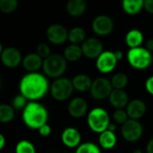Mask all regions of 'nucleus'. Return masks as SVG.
I'll list each match as a JSON object with an SVG mask.
<instances>
[{"label":"nucleus","instance_id":"20","mask_svg":"<svg viewBox=\"0 0 153 153\" xmlns=\"http://www.w3.org/2000/svg\"><path fill=\"white\" fill-rule=\"evenodd\" d=\"M72 82L74 90L80 92H86L90 91L93 81L89 75L85 74H78L75 76H74Z\"/></svg>","mask_w":153,"mask_h":153},{"label":"nucleus","instance_id":"17","mask_svg":"<svg viewBox=\"0 0 153 153\" xmlns=\"http://www.w3.org/2000/svg\"><path fill=\"white\" fill-rule=\"evenodd\" d=\"M108 101L115 109H126L130 100L129 96L125 90L113 89L108 98Z\"/></svg>","mask_w":153,"mask_h":153},{"label":"nucleus","instance_id":"40","mask_svg":"<svg viewBox=\"0 0 153 153\" xmlns=\"http://www.w3.org/2000/svg\"><path fill=\"white\" fill-rule=\"evenodd\" d=\"M5 137L4 134H0V150H3L4 148V145H5Z\"/></svg>","mask_w":153,"mask_h":153},{"label":"nucleus","instance_id":"18","mask_svg":"<svg viewBox=\"0 0 153 153\" xmlns=\"http://www.w3.org/2000/svg\"><path fill=\"white\" fill-rule=\"evenodd\" d=\"M43 59L36 53H29L22 59V66L28 73H36L43 65Z\"/></svg>","mask_w":153,"mask_h":153},{"label":"nucleus","instance_id":"33","mask_svg":"<svg viewBox=\"0 0 153 153\" xmlns=\"http://www.w3.org/2000/svg\"><path fill=\"white\" fill-rule=\"evenodd\" d=\"M36 53L44 60L46 58H48L49 56L52 55L51 53V49L50 47L47 44V43H40L38 45L37 49H36Z\"/></svg>","mask_w":153,"mask_h":153},{"label":"nucleus","instance_id":"28","mask_svg":"<svg viewBox=\"0 0 153 153\" xmlns=\"http://www.w3.org/2000/svg\"><path fill=\"white\" fill-rule=\"evenodd\" d=\"M14 153H37V151L30 141L21 140L15 145Z\"/></svg>","mask_w":153,"mask_h":153},{"label":"nucleus","instance_id":"13","mask_svg":"<svg viewBox=\"0 0 153 153\" xmlns=\"http://www.w3.org/2000/svg\"><path fill=\"white\" fill-rule=\"evenodd\" d=\"M2 64L8 68H15L22 63L23 56L21 51L14 47L4 48L0 53Z\"/></svg>","mask_w":153,"mask_h":153},{"label":"nucleus","instance_id":"43","mask_svg":"<svg viewBox=\"0 0 153 153\" xmlns=\"http://www.w3.org/2000/svg\"><path fill=\"white\" fill-rule=\"evenodd\" d=\"M152 56H153V53H152Z\"/></svg>","mask_w":153,"mask_h":153},{"label":"nucleus","instance_id":"35","mask_svg":"<svg viewBox=\"0 0 153 153\" xmlns=\"http://www.w3.org/2000/svg\"><path fill=\"white\" fill-rule=\"evenodd\" d=\"M145 90L150 95L153 96V75L147 78L145 82Z\"/></svg>","mask_w":153,"mask_h":153},{"label":"nucleus","instance_id":"11","mask_svg":"<svg viewBox=\"0 0 153 153\" xmlns=\"http://www.w3.org/2000/svg\"><path fill=\"white\" fill-rule=\"evenodd\" d=\"M67 29L60 23H53L49 25L46 30V37L53 45H63L68 40Z\"/></svg>","mask_w":153,"mask_h":153},{"label":"nucleus","instance_id":"16","mask_svg":"<svg viewBox=\"0 0 153 153\" xmlns=\"http://www.w3.org/2000/svg\"><path fill=\"white\" fill-rule=\"evenodd\" d=\"M147 106L143 100L141 99H134L129 101L126 108V111L128 115L129 119L139 120L146 113Z\"/></svg>","mask_w":153,"mask_h":153},{"label":"nucleus","instance_id":"22","mask_svg":"<svg viewBox=\"0 0 153 153\" xmlns=\"http://www.w3.org/2000/svg\"><path fill=\"white\" fill-rule=\"evenodd\" d=\"M98 141H99V145L101 149L111 150L116 147L117 143V137L114 132L107 130L100 134Z\"/></svg>","mask_w":153,"mask_h":153},{"label":"nucleus","instance_id":"19","mask_svg":"<svg viewBox=\"0 0 153 153\" xmlns=\"http://www.w3.org/2000/svg\"><path fill=\"white\" fill-rule=\"evenodd\" d=\"M143 40H144V35L138 29H132L128 30L125 37V42L126 46L129 48V49L142 47Z\"/></svg>","mask_w":153,"mask_h":153},{"label":"nucleus","instance_id":"41","mask_svg":"<svg viewBox=\"0 0 153 153\" xmlns=\"http://www.w3.org/2000/svg\"><path fill=\"white\" fill-rule=\"evenodd\" d=\"M116 129H117V126H116L115 123H111V124L109 125L108 128V130H109V131H111V132H114V133H115Z\"/></svg>","mask_w":153,"mask_h":153},{"label":"nucleus","instance_id":"34","mask_svg":"<svg viewBox=\"0 0 153 153\" xmlns=\"http://www.w3.org/2000/svg\"><path fill=\"white\" fill-rule=\"evenodd\" d=\"M38 132H39V134L40 136H42V137H48V136H49L51 134L52 128H51V126L48 124H46V125L42 126L38 130Z\"/></svg>","mask_w":153,"mask_h":153},{"label":"nucleus","instance_id":"38","mask_svg":"<svg viewBox=\"0 0 153 153\" xmlns=\"http://www.w3.org/2000/svg\"><path fill=\"white\" fill-rule=\"evenodd\" d=\"M145 48L150 51L153 53V39H150L146 41L145 43Z\"/></svg>","mask_w":153,"mask_h":153},{"label":"nucleus","instance_id":"9","mask_svg":"<svg viewBox=\"0 0 153 153\" xmlns=\"http://www.w3.org/2000/svg\"><path fill=\"white\" fill-rule=\"evenodd\" d=\"M91 30L98 36H108L114 30V21L108 14H99L92 20Z\"/></svg>","mask_w":153,"mask_h":153},{"label":"nucleus","instance_id":"44","mask_svg":"<svg viewBox=\"0 0 153 153\" xmlns=\"http://www.w3.org/2000/svg\"><path fill=\"white\" fill-rule=\"evenodd\" d=\"M10 153H12V152H10ZM13 153H14V152H13Z\"/></svg>","mask_w":153,"mask_h":153},{"label":"nucleus","instance_id":"23","mask_svg":"<svg viewBox=\"0 0 153 153\" xmlns=\"http://www.w3.org/2000/svg\"><path fill=\"white\" fill-rule=\"evenodd\" d=\"M122 9L129 15L138 14L144 6L143 0H124L122 2Z\"/></svg>","mask_w":153,"mask_h":153},{"label":"nucleus","instance_id":"37","mask_svg":"<svg viewBox=\"0 0 153 153\" xmlns=\"http://www.w3.org/2000/svg\"><path fill=\"white\" fill-rule=\"evenodd\" d=\"M146 153H153V138H152L146 144Z\"/></svg>","mask_w":153,"mask_h":153},{"label":"nucleus","instance_id":"14","mask_svg":"<svg viewBox=\"0 0 153 153\" xmlns=\"http://www.w3.org/2000/svg\"><path fill=\"white\" fill-rule=\"evenodd\" d=\"M61 142L69 149H77L82 144V134L75 127H66L61 134Z\"/></svg>","mask_w":153,"mask_h":153},{"label":"nucleus","instance_id":"21","mask_svg":"<svg viewBox=\"0 0 153 153\" xmlns=\"http://www.w3.org/2000/svg\"><path fill=\"white\" fill-rule=\"evenodd\" d=\"M87 10V4L84 0H69L66 4V11L72 17H80Z\"/></svg>","mask_w":153,"mask_h":153},{"label":"nucleus","instance_id":"10","mask_svg":"<svg viewBox=\"0 0 153 153\" xmlns=\"http://www.w3.org/2000/svg\"><path fill=\"white\" fill-rule=\"evenodd\" d=\"M117 63L118 61L115 56V52L111 50H104L96 59V68L100 74H108L116 69Z\"/></svg>","mask_w":153,"mask_h":153},{"label":"nucleus","instance_id":"36","mask_svg":"<svg viewBox=\"0 0 153 153\" xmlns=\"http://www.w3.org/2000/svg\"><path fill=\"white\" fill-rule=\"evenodd\" d=\"M143 9L147 13H149L151 14H153V0H144Z\"/></svg>","mask_w":153,"mask_h":153},{"label":"nucleus","instance_id":"8","mask_svg":"<svg viewBox=\"0 0 153 153\" xmlns=\"http://www.w3.org/2000/svg\"><path fill=\"white\" fill-rule=\"evenodd\" d=\"M121 134L126 142L136 143L143 134V126L139 120L129 119L122 126Z\"/></svg>","mask_w":153,"mask_h":153},{"label":"nucleus","instance_id":"2","mask_svg":"<svg viewBox=\"0 0 153 153\" xmlns=\"http://www.w3.org/2000/svg\"><path fill=\"white\" fill-rule=\"evenodd\" d=\"M24 125L32 130H39L48 124V111L47 108L38 101H29L22 114Z\"/></svg>","mask_w":153,"mask_h":153},{"label":"nucleus","instance_id":"25","mask_svg":"<svg viewBox=\"0 0 153 153\" xmlns=\"http://www.w3.org/2000/svg\"><path fill=\"white\" fill-rule=\"evenodd\" d=\"M86 39V32L82 27L75 26L72 28L68 32V41L70 42V44L81 46Z\"/></svg>","mask_w":153,"mask_h":153},{"label":"nucleus","instance_id":"7","mask_svg":"<svg viewBox=\"0 0 153 153\" xmlns=\"http://www.w3.org/2000/svg\"><path fill=\"white\" fill-rule=\"evenodd\" d=\"M113 87L109 79L106 77H98L93 80L90 90L91 98L96 100H104L109 98Z\"/></svg>","mask_w":153,"mask_h":153},{"label":"nucleus","instance_id":"4","mask_svg":"<svg viewBox=\"0 0 153 153\" xmlns=\"http://www.w3.org/2000/svg\"><path fill=\"white\" fill-rule=\"evenodd\" d=\"M66 69L67 61L63 55L52 54L43 61V74L48 78L56 80L63 77V74L65 73Z\"/></svg>","mask_w":153,"mask_h":153},{"label":"nucleus","instance_id":"24","mask_svg":"<svg viewBox=\"0 0 153 153\" xmlns=\"http://www.w3.org/2000/svg\"><path fill=\"white\" fill-rule=\"evenodd\" d=\"M63 56H65L67 62H76L80 60L83 56L82 47L80 45L69 44L65 47Z\"/></svg>","mask_w":153,"mask_h":153},{"label":"nucleus","instance_id":"27","mask_svg":"<svg viewBox=\"0 0 153 153\" xmlns=\"http://www.w3.org/2000/svg\"><path fill=\"white\" fill-rule=\"evenodd\" d=\"M113 89L116 90H125L127 86L129 79L128 76L124 73H117L110 79Z\"/></svg>","mask_w":153,"mask_h":153},{"label":"nucleus","instance_id":"31","mask_svg":"<svg viewBox=\"0 0 153 153\" xmlns=\"http://www.w3.org/2000/svg\"><path fill=\"white\" fill-rule=\"evenodd\" d=\"M112 119L115 124L123 126L129 120V117L126 109H115L112 114Z\"/></svg>","mask_w":153,"mask_h":153},{"label":"nucleus","instance_id":"12","mask_svg":"<svg viewBox=\"0 0 153 153\" xmlns=\"http://www.w3.org/2000/svg\"><path fill=\"white\" fill-rule=\"evenodd\" d=\"M83 56L88 59H97L104 51V46L100 39L95 37H90L81 45Z\"/></svg>","mask_w":153,"mask_h":153},{"label":"nucleus","instance_id":"15","mask_svg":"<svg viewBox=\"0 0 153 153\" xmlns=\"http://www.w3.org/2000/svg\"><path fill=\"white\" fill-rule=\"evenodd\" d=\"M68 114L74 118H82L88 114V103L82 97L71 99L67 105Z\"/></svg>","mask_w":153,"mask_h":153},{"label":"nucleus","instance_id":"3","mask_svg":"<svg viewBox=\"0 0 153 153\" xmlns=\"http://www.w3.org/2000/svg\"><path fill=\"white\" fill-rule=\"evenodd\" d=\"M110 124V116L103 108H93L87 114V125L93 133L100 134L108 130Z\"/></svg>","mask_w":153,"mask_h":153},{"label":"nucleus","instance_id":"42","mask_svg":"<svg viewBox=\"0 0 153 153\" xmlns=\"http://www.w3.org/2000/svg\"><path fill=\"white\" fill-rule=\"evenodd\" d=\"M133 153H143V151H142L141 149H135V150L133 152Z\"/></svg>","mask_w":153,"mask_h":153},{"label":"nucleus","instance_id":"32","mask_svg":"<svg viewBox=\"0 0 153 153\" xmlns=\"http://www.w3.org/2000/svg\"><path fill=\"white\" fill-rule=\"evenodd\" d=\"M28 103H29V100L24 96H22V94H18L13 99L11 105L15 110H22V111Z\"/></svg>","mask_w":153,"mask_h":153},{"label":"nucleus","instance_id":"39","mask_svg":"<svg viewBox=\"0 0 153 153\" xmlns=\"http://www.w3.org/2000/svg\"><path fill=\"white\" fill-rule=\"evenodd\" d=\"M115 56L117 59V61H120L124 58V53L121 50H117L115 51Z\"/></svg>","mask_w":153,"mask_h":153},{"label":"nucleus","instance_id":"5","mask_svg":"<svg viewBox=\"0 0 153 153\" xmlns=\"http://www.w3.org/2000/svg\"><path fill=\"white\" fill-rule=\"evenodd\" d=\"M126 59L133 68L136 70H145L152 64V53L145 47L131 48L126 54Z\"/></svg>","mask_w":153,"mask_h":153},{"label":"nucleus","instance_id":"1","mask_svg":"<svg viewBox=\"0 0 153 153\" xmlns=\"http://www.w3.org/2000/svg\"><path fill=\"white\" fill-rule=\"evenodd\" d=\"M48 91H50V85L48 77L39 72L27 73L19 82L20 94L29 101H37L44 98Z\"/></svg>","mask_w":153,"mask_h":153},{"label":"nucleus","instance_id":"30","mask_svg":"<svg viewBox=\"0 0 153 153\" xmlns=\"http://www.w3.org/2000/svg\"><path fill=\"white\" fill-rule=\"evenodd\" d=\"M18 7L17 0H1L0 11L4 13H11L14 12Z\"/></svg>","mask_w":153,"mask_h":153},{"label":"nucleus","instance_id":"29","mask_svg":"<svg viewBox=\"0 0 153 153\" xmlns=\"http://www.w3.org/2000/svg\"><path fill=\"white\" fill-rule=\"evenodd\" d=\"M74 153H101V148L92 142H85L75 149Z\"/></svg>","mask_w":153,"mask_h":153},{"label":"nucleus","instance_id":"26","mask_svg":"<svg viewBox=\"0 0 153 153\" xmlns=\"http://www.w3.org/2000/svg\"><path fill=\"white\" fill-rule=\"evenodd\" d=\"M15 117V109L9 104L0 105V122L2 124H8L13 120Z\"/></svg>","mask_w":153,"mask_h":153},{"label":"nucleus","instance_id":"6","mask_svg":"<svg viewBox=\"0 0 153 153\" xmlns=\"http://www.w3.org/2000/svg\"><path fill=\"white\" fill-rule=\"evenodd\" d=\"M74 91V88L72 80L67 77H60L52 82L49 91L55 100L63 102L72 97Z\"/></svg>","mask_w":153,"mask_h":153}]
</instances>
